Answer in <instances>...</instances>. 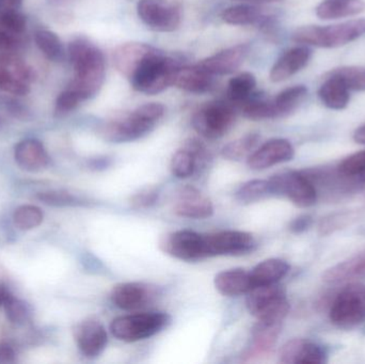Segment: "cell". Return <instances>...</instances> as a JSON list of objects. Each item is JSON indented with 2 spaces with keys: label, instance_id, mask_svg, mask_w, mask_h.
Returning a JSON list of instances; mask_svg holds the SVG:
<instances>
[{
  "label": "cell",
  "instance_id": "cell-1",
  "mask_svg": "<svg viewBox=\"0 0 365 364\" xmlns=\"http://www.w3.org/2000/svg\"><path fill=\"white\" fill-rule=\"evenodd\" d=\"M68 55L75 73L68 89L83 100H88L100 91L104 83V55L96 45L83 38H77L68 45Z\"/></svg>",
  "mask_w": 365,
  "mask_h": 364
},
{
  "label": "cell",
  "instance_id": "cell-2",
  "mask_svg": "<svg viewBox=\"0 0 365 364\" xmlns=\"http://www.w3.org/2000/svg\"><path fill=\"white\" fill-rule=\"evenodd\" d=\"M180 68L177 60L166 57L155 48L135 71L130 78V83L136 91L154 95L173 85Z\"/></svg>",
  "mask_w": 365,
  "mask_h": 364
},
{
  "label": "cell",
  "instance_id": "cell-3",
  "mask_svg": "<svg viewBox=\"0 0 365 364\" xmlns=\"http://www.w3.org/2000/svg\"><path fill=\"white\" fill-rule=\"evenodd\" d=\"M364 34L365 19H357L326 27L304 26L294 31L292 40L304 46L336 48L349 44Z\"/></svg>",
  "mask_w": 365,
  "mask_h": 364
},
{
  "label": "cell",
  "instance_id": "cell-4",
  "mask_svg": "<svg viewBox=\"0 0 365 364\" xmlns=\"http://www.w3.org/2000/svg\"><path fill=\"white\" fill-rule=\"evenodd\" d=\"M247 308L257 321L282 324L289 312L285 291L276 284L253 286L247 293Z\"/></svg>",
  "mask_w": 365,
  "mask_h": 364
},
{
  "label": "cell",
  "instance_id": "cell-5",
  "mask_svg": "<svg viewBox=\"0 0 365 364\" xmlns=\"http://www.w3.org/2000/svg\"><path fill=\"white\" fill-rule=\"evenodd\" d=\"M330 321L339 328L353 329L365 321V284L351 282L334 299Z\"/></svg>",
  "mask_w": 365,
  "mask_h": 364
},
{
  "label": "cell",
  "instance_id": "cell-6",
  "mask_svg": "<svg viewBox=\"0 0 365 364\" xmlns=\"http://www.w3.org/2000/svg\"><path fill=\"white\" fill-rule=\"evenodd\" d=\"M168 314L160 312L120 316L110 324L113 337L120 341L137 342L153 337L168 325Z\"/></svg>",
  "mask_w": 365,
  "mask_h": 364
},
{
  "label": "cell",
  "instance_id": "cell-7",
  "mask_svg": "<svg viewBox=\"0 0 365 364\" xmlns=\"http://www.w3.org/2000/svg\"><path fill=\"white\" fill-rule=\"evenodd\" d=\"M272 196L287 197L296 207L307 209L317 201V188L312 180L300 171H285L268 180Z\"/></svg>",
  "mask_w": 365,
  "mask_h": 364
},
{
  "label": "cell",
  "instance_id": "cell-8",
  "mask_svg": "<svg viewBox=\"0 0 365 364\" xmlns=\"http://www.w3.org/2000/svg\"><path fill=\"white\" fill-rule=\"evenodd\" d=\"M156 122L158 121L152 115L149 108L143 105L133 111L128 117L107 124L103 130V135L104 138L110 142H130L151 132Z\"/></svg>",
  "mask_w": 365,
  "mask_h": 364
},
{
  "label": "cell",
  "instance_id": "cell-9",
  "mask_svg": "<svg viewBox=\"0 0 365 364\" xmlns=\"http://www.w3.org/2000/svg\"><path fill=\"white\" fill-rule=\"evenodd\" d=\"M235 110L225 102L210 103L193 115L192 126L207 139L221 138L233 125Z\"/></svg>",
  "mask_w": 365,
  "mask_h": 364
},
{
  "label": "cell",
  "instance_id": "cell-10",
  "mask_svg": "<svg viewBox=\"0 0 365 364\" xmlns=\"http://www.w3.org/2000/svg\"><path fill=\"white\" fill-rule=\"evenodd\" d=\"M32 70L13 53H0V90L13 95L29 93Z\"/></svg>",
  "mask_w": 365,
  "mask_h": 364
},
{
  "label": "cell",
  "instance_id": "cell-11",
  "mask_svg": "<svg viewBox=\"0 0 365 364\" xmlns=\"http://www.w3.org/2000/svg\"><path fill=\"white\" fill-rule=\"evenodd\" d=\"M137 12L141 21L155 31H175L181 24L179 6L166 0H139Z\"/></svg>",
  "mask_w": 365,
  "mask_h": 364
},
{
  "label": "cell",
  "instance_id": "cell-12",
  "mask_svg": "<svg viewBox=\"0 0 365 364\" xmlns=\"http://www.w3.org/2000/svg\"><path fill=\"white\" fill-rule=\"evenodd\" d=\"M162 247L169 256L186 262H197L208 258L205 235L190 230L171 233L163 241Z\"/></svg>",
  "mask_w": 365,
  "mask_h": 364
},
{
  "label": "cell",
  "instance_id": "cell-13",
  "mask_svg": "<svg viewBox=\"0 0 365 364\" xmlns=\"http://www.w3.org/2000/svg\"><path fill=\"white\" fill-rule=\"evenodd\" d=\"M208 258L217 256H242L252 252L257 241L250 233L242 231H221L205 235Z\"/></svg>",
  "mask_w": 365,
  "mask_h": 364
},
{
  "label": "cell",
  "instance_id": "cell-14",
  "mask_svg": "<svg viewBox=\"0 0 365 364\" xmlns=\"http://www.w3.org/2000/svg\"><path fill=\"white\" fill-rule=\"evenodd\" d=\"M295 150L287 139H272L264 143L248 157V166L253 170H264L293 160Z\"/></svg>",
  "mask_w": 365,
  "mask_h": 364
},
{
  "label": "cell",
  "instance_id": "cell-15",
  "mask_svg": "<svg viewBox=\"0 0 365 364\" xmlns=\"http://www.w3.org/2000/svg\"><path fill=\"white\" fill-rule=\"evenodd\" d=\"M173 212L180 217L205 219L214 214V207L197 188L185 186L178 192Z\"/></svg>",
  "mask_w": 365,
  "mask_h": 364
},
{
  "label": "cell",
  "instance_id": "cell-16",
  "mask_svg": "<svg viewBox=\"0 0 365 364\" xmlns=\"http://www.w3.org/2000/svg\"><path fill=\"white\" fill-rule=\"evenodd\" d=\"M74 335L79 350L88 358L100 356L108 343L106 329L98 321H83L75 328Z\"/></svg>",
  "mask_w": 365,
  "mask_h": 364
},
{
  "label": "cell",
  "instance_id": "cell-17",
  "mask_svg": "<svg viewBox=\"0 0 365 364\" xmlns=\"http://www.w3.org/2000/svg\"><path fill=\"white\" fill-rule=\"evenodd\" d=\"M280 361L285 364H324L327 363L328 356L326 350L314 342L293 339L281 348Z\"/></svg>",
  "mask_w": 365,
  "mask_h": 364
},
{
  "label": "cell",
  "instance_id": "cell-18",
  "mask_svg": "<svg viewBox=\"0 0 365 364\" xmlns=\"http://www.w3.org/2000/svg\"><path fill=\"white\" fill-rule=\"evenodd\" d=\"M154 291L147 284L128 282L115 286L110 298L115 307L125 311L140 309L153 299Z\"/></svg>",
  "mask_w": 365,
  "mask_h": 364
},
{
  "label": "cell",
  "instance_id": "cell-19",
  "mask_svg": "<svg viewBox=\"0 0 365 364\" xmlns=\"http://www.w3.org/2000/svg\"><path fill=\"white\" fill-rule=\"evenodd\" d=\"M248 45H236L219 51L216 55L206 58L197 64L212 76L231 74L242 66L248 55Z\"/></svg>",
  "mask_w": 365,
  "mask_h": 364
},
{
  "label": "cell",
  "instance_id": "cell-20",
  "mask_svg": "<svg viewBox=\"0 0 365 364\" xmlns=\"http://www.w3.org/2000/svg\"><path fill=\"white\" fill-rule=\"evenodd\" d=\"M311 56L312 51L304 45L293 47L285 51L272 66L269 75L270 80L274 83L287 80L309 63Z\"/></svg>",
  "mask_w": 365,
  "mask_h": 364
},
{
  "label": "cell",
  "instance_id": "cell-21",
  "mask_svg": "<svg viewBox=\"0 0 365 364\" xmlns=\"http://www.w3.org/2000/svg\"><path fill=\"white\" fill-rule=\"evenodd\" d=\"M26 19L17 10H0V53H12L21 43Z\"/></svg>",
  "mask_w": 365,
  "mask_h": 364
},
{
  "label": "cell",
  "instance_id": "cell-22",
  "mask_svg": "<svg viewBox=\"0 0 365 364\" xmlns=\"http://www.w3.org/2000/svg\"><path fill=\"white\" fill-rule=\"evenodd\" d=\"M14 158L24 170L36 172L48 165L49 157L44 145L36 139H25L15 145Z\"/></svg>",
  "mask_w": 365,
  "mask_h": 364
},
{
  "label": "cell",
  "instance_id": "cell-23",
  "mask_svg": "<svg viewBox=\"0 0 365 364\" xmlns=\"http://www.w3.org/2000/svg\"><path fill=\"white\" fill-rule=\"evenodd\" d=\"M153 46L143 43H128L118 47L113 53L115 68L126 78L130 79L135 71L140 66L149 53L154 51Z\"/></svg>",
  "mask_w": 365,
  "mask_h": 364
},
{
  "label": "cell",
  "instance_id": "cell-24",
  "mask_svg": "<svg viewBox=\"0 0 365 364\" xmlns=\"http://www.w3.org/2000/svg\"><path fill=\"white\" fill-rule=\"evenodd\" d=\"M214 282L217 291L227 297L247 294L253 288L250 273L245 269L221 271L215 277Z\"/></svg>",
  "mask_w": 365,
  "mask_h": 364
},
{
  "label": "cell",
  "instance_id": "cell-25",
  "mask_svg": "<svg viewBox=\"0 0 365 364\" xmlns=\"http://www.w3.org/2000/svg\"><path fill=\"white\" fill-rule=\"evenodd\" d=\"M173 85L191 93H204L212 88V75L206 72L199 64L184 68L181 66L175 75Z\"/></svg>",
  "mask_w": 365,
  "mask_h": 364
},
{
  "label": "cell",
  "instance_id": "cell-26",
  "mask_svg": "<svg viewBox=\"0 0 365 364\" xmlns=\"http://www.w3.org/2000/svg\"><path fill=\"white\" fill-rule=\"evenodd\" d=\"M282 324L266 323L257 321L252 329V345L248 354V358L267 354L276 345L277 340L281 333Z\"/></svg>",
  "mask_w": 365,
  "mask_h": 364
},
{
  "label": "cell",
  "instance_id": "cell-27",
  "mask_svg": "<svg viewBox=\"0 0 365 364\" xmlns=\"http://www.w3.org/2000/svg\"><path fill=\"white\" fill-rule=\"evenodd\" d=\"M319 96L322 103L334 110H343L349 106L351 100L349 89L339 77L327 75L319 90Z\"/></svg>",
  "mask_w": 365,
  "mask_h": 364
},
{
  "label": "cell",
  "instance_id": "cell-28",
  "mask_svg": "<svg viewBox=\"0 0 365 364\" xmlns=\"http://www.w3.org/2000/svg\"><path fill=\"white\" fill-rule=\"evenodd\" d=\"M365 11L364 0H323L317 6V15L321 19H345Z\"/></svg>",
  "mask_w": 365,
  "mask_h": 364
},
{
  "label": "cell",
  "instance_id": "cell-29",
  "mask_svg": "<svg viewBox=\"0 0 365 364\" xmlns=\"http://www.w3.org/2000/svg\"><path fill=\"white\" fill-rule=\"evenodd\" d=\"M365 278V252L327 269L324 280L328 284H341Z\"/></svg>",
  "mask_w": 365,
  "mask_h": 364
},
{
  "label": "cell",
  "instance_id": "cell-30",
  "mask_svg": "<svg viewBox=\"0 0 365 364\" xmlns=\"http://www.w3.org/2000/svg\"><path fill=\"white\" fill-rule=\"evenodd\" d=\"M289 271V265L281 259H269L257 264L250 271L253 286L276 284Z\"/></svg>",
  "mask_w": 365,
  "mask_h": 364
},
{
  "label": "cell",
  "instance_id": "cell-31",
  "mask_svg": "<svg viewBox=\"0 0 365 364\" xmlns=\"http://www.w3.org/2000/svg\"><path fill=\"white\" fill-rule=\"evenodd\" d=\"M307 94L308 89L304 85H294L280 92L274 100H272L276 118L284 117L296 110L306 98Z\"/></svg>",
  "mask_w": 365,
  "mask_h": 364
},
{
  "label": "cell",
  "instance_id": "cell-32",
  "mask_svg": "<svg viewBox=\"0 0 365 364\" xmlns=\"http://www.w3.org/2000/svg\"><path fill=\"white\" fill-rule=\"evenodd\" d=\"M257 87V79L251 73L245 72L232 78L227 85V98L230 102L244 104L250 100Z\"/></svg>",
  "mask_w": 365,
  "mask_h": 364
},
{
  "label": "cell",
  "instance_id": "cell-33",
  "mask_svg": "<svg viewBox=\"0 0 365 364\" xmlns=\"http://www.w3.org/2000/svg\"><path fill=\"white\" fill-rule=\"evenodd\" d=\"M265 16L257 6L238 4L230 6L221 13V19L230 25L247 26L259 24Z\"/></svg>",
  "mask_w": 365,
  "mask_h": 364
},
{
  "label": "cell",
  "instance_id": "cell-34",
  "mask_svg": "<svg viewBox=\"0 0 365 364\" xmlns=\"http://www.w3.org/2000/svg\"><path fill=\"white\" fill-rule=\"evenodd\" d=\"M259 141V135L252 132L246 135L237 140L232 141L223 147L221 155L223 158L232 162H240L244 158H248L253 153V150Z\"/></svg>",
  "mask_w": 365,
  "mask_h": 364
},
{
  "label": "cell",
  "instance_id": "cell-35",
  "mask_svg": "<svg viewBox=\"0 0 365 364\" xmlns=\"http://www.w3.org/2000/svg\"><path fill=\"white\" fill-rule=\"evenodd\" d=\"M36 46L51 61H59L63 57V45L59 36L49 30H38L34 34Z\"/></svg>",
  "mask_w": 365,
  "mask_h": 364
},
{
  "label": "cell",
  "instance_id": "cell-36",
  "mask_svg": "<svg viewBox=\"0 0 365 364\" xmlns=\"http://www.w3.org/2000/svg\"><path fill=\"white\" fill-rule=\"evenodd\" d=\"M269 196H272V192L268 180H252L247 182L236 192L237 200L245 204L257 202Z\"/></svg>",
  "mask_w": 365,
  "mask_h": 364
},
{
  "label": "cell",
  "instance_id": "cell-37",
  "mask_svg": "<svg viewBox=\"0 0 365 364\" xmlns=\"http://www.w3.org/2000/svg\"><path fill=\"white\" fill-rule=\"evenodd\" d=\"M43 212L36 205L26 204L17 207L13 214V222L19 230L29 231L43 222Z\"/></svg>",
  "mask_w": 365,
  "mask_h": 364
},
{
  "label": "cell",
  "instance_id": "cell-38",
  "mask_svg": "<svg viewBox=\"0 0 365 364\" xmlns=\"http://www.w3.org/2000/svg\"><path fill=\"white\" fill-rule=\"evenodd\" d=\"M170 167L173 175L178 179H187L199 169L197 158L185 147L175 152L171 160Z\"/></svg>",
  "mask_w": 365,
  "mask_h": 364
},
{
  "label": "cell",
  "instance_id": "cell-39",
  "mask_svg": "<svg viewBox=\"0 0 365 364\" xmlns=\"http://www.w3.org/2000/svg\"><path fill=\"white\" fill-rule=\"evenodd\" d=\"M327 75L339 77L349 90L365 91V68L364 66H342L330 71Z\"/></svg>",
  "mask_w": 365,
  "mask_h": 364
},
{
  "label": "cell",
  "instance_id": "cell-40",
  "mask_svg": "<svg viewBox=\"0 0 365 364\" xmlns=\"http://www.w3.org/2000/svg\"><path fill=\"white\" fill-rule=\"evenodd\" d=\"M242 115L247 119L253 120V121H259V120L274 119V106L272 102L257 100L252 98L247 100L242 105Z\"/></svg>",
  "mask_w": 365,
  "mask_h": 364
},
{
  "label": "cell",
  "instance_id": "cell-41",
  "mask_svg": "<svg viewBox=\"0 0 365 364\" xmlns=\"http://www.w3.org/2000/svg\"><path fill=\"white\" fill-rule=\"evenodd\" d=\"M339 170L344 177L365 182V150L345 158L339 166Z\"/></svg>",
  "mask_w": 365,
  "mask_h": 364
},
{
  "label": "cell",
  "instance_id": "cell-42",
  "mask_svg": "<svg viewBox=\"0 0 365 364\" xmlns=\"http://www.w3.org/2000/svg\"><path fill=\"white\" fill-rule=\"evenodd\" d=\"M81 102L83 98L71 89L64 90L62 93L59 94L55 104V113L57 115H64L66 113L74 110Z\"/></svg>",
  "mask_w": 365,
  "mask_h": 364
},
{
  "label": "cell",
  "instance_id": "cell-43",
  "mask_svg": "<svg viewBox=\"0 0 365 364\" xmlns=\"http://www.w3.org/2000/svg\"><path fill=\"white\" fill-rule=\"evenodd\" d=\"M6 316L13 323H23L27 320L28 309L25 303L19 299L8 295L4 303Z\"/></svg>",
  "mask_w": 365,
  "mask_h": 364
},
{
  "label": "cell",
  "instance_id": "cell-44",
  "mask_svg": "<svg viewBox=\"0 0 365 364\" xmlns=\"http://www.w3.org/2000/svg\"><path fill=\"white\" fill-rule=\"evenodd\" d=\"M158 200V192L155 188H148L133 197L130 203L135 209H148L153 207Z\"/></svg>",
  "mask_w": 365,
  "mask_h": 364
},
{
  "label": "cell",
  "instance_id": "cell-45",
  "mask_svg": "<svg viewBox=\"0 0 365 364\" xmlns=\"http://www.w3.org/2000/svg\"><path fill=\"white\" fill-rule=\"evenodd\" d=\"M40 199L47 204L53 205L70 204L74 201L72 196L62 192H43L40 194Z\"/></svg>",
  "mask_w": 365,
  "mask_h": 364
},
{
  "label": "cell",
  "instance_id": "cell-46",
  "mask_svg": "<svg viewBox=\"0 0 365 364\" xmlns=\"http://www.w3.org/2000/svg\"><path fill=\"white\" fill-rule=\"evenodd\" d=\"M312 224V218L308 215L299 216V217L294 219L293 222L289 224V229H291L293 233H302L304 231L308 230Z\"/></svg>",
  "mask_w": 365,
  "mask_h": 364
},
{
  "label": "cell",
  "instance_id": "cell-47",
  "mask_svg": "<svg viewBox=\"0 0 365 364\" xmlns=\"http://www.w3.org/2000/svg\"><path fill=\"white\" fill-rule=\"evenodd\" d=\"M14 350L8 344L0 345V363H10L14 361Z\"/></svg>",
  "mask_w": 365,
  "mask_h": 364
},
{
  "label": "cell",
  "instance_id": "cell-48",
  "mask_svg": "<svg viewBox=\"0 0 365 364\" xmlns=\"http://www.w3.org/2000/svg\"><path fill=\"white\" fill-rule=\"evenodd\" d=\"M23 0H0V10H17Z\"/></svg>",
  "mask_w": 365,
  "mask_h": 364
},
{
  "label": "cell",
  "instance_id": "cell-49",
  "mask_svg": "<svg viewBox=\"0 0 365 364\" xmlns=\"http://www.w3.org/2000/svg\"><path fill=\"white\" fill-rule=\"evenodd\" d=\"M354 140L359 145H365V124L364 125L360 126L355 134H354Z\"/></svg>",
  "mask_w": 365,
  "mask_h": 364
},
{
  "label": "cell",
  "instance_id": "cell-50",
  "mask_svg": "<svg viewBox=\"0 0 365 364\" xmlns=\"http://www.w3.org/2000/svg\"><path fill=\"white\" fill-rule=\"evenodd\" d=\"M8 295V293H6V291L0 286V306L4 305Z\"/></svg>",
  "mask_w": 365,
  "mask_h": 364
},
{
  "label": "cell",
  "instance_id": "cell-51",
  "mask_svg": "<svg viewBox=\"0 0 365 364\" xmlns=\"http://www.w3.org/2000/svg\"><path fill=\"white\" fill-rule=\"evenodd\" d=\"M242 1L272 2L274 0H242Z\"/></svg>",
  "mask_w": 365,
  "mask_h": 364
}]
</instances>
